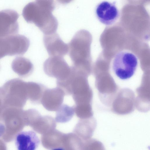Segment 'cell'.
I'll return each instance as SVG.
<instances>
[{
  "mask_svg": "<svg viewBox=\"0 0 150 150\" xmlns=\"http://www.w3.org/2000/svg\"><path fill=\"white\" fill-rule=\"evenodd\" d=\"M73 0H57L58 2L63 4H66L70 3Z\"/></svg>",
  "mask_w": 150,
  "mask_h": 150,
  "instance_id": "cell-20",
  "label": "cell"
},
{
  "mask_svg": "<svg viewBox=\"0 0 150 150\" xmlns=\"http://www.w3.org/2000/svg\"><path fill=\"white\" fill-rule=\"evenodd\" d=\"M56 121L50 115H40L31 125L34 130L42 135L55 129Z\"/></svg>",
  "mask_w": 150,
  "mask_h": 150,
  "instance_id": "cell-15",
  "label": "cell"
},
{
  "mask_svg": "<svg viewBox=\"0 0 150 150\" xmlns=\"http://www.w3.org/2000/svg\"><path fill=\"white\" fill-rule=\"evenodd\" d=\"M89 35L87 31L80 30L76 33L68 45L72 66L82 70L88 52Z\"/></svg>",
  "mask_w": 150,
  "mask_h": 150,
  "instance_id": "cell-2",
  "label": "cell"
},
{
  "mask_svg": "<svg viewBox=\"0 0 150 150\" xmlns=\"http://www.w3.org/2000/svg\"><path fill=\"white\" fill-rule=\"evenodd\" d=\"M64 134L55 129L42 134L41 138L42 145L49 149H63Z\"/></svg>",
  "mask_w": 150,
  "mask_h": 150,
  "instance_id": "cell-13",
  "label": "cell"
},
{
  "mask_svg": "<svg viewBox=\"0 0 150 150\" xmlns=\"http://www.w3.org/2000/svg\"><path fill=\"white\" fill-rule=\"evenodd\" d=\"M15 143L18 150H35L39 145L40 140L35 132L23 131L16 134Z\"/></svg>",
  "mask_w": 150,
  "mask_h": 150,
  "instance_id": "cell-11",
  "label": "cell"
},
{
  "mask_svg": "<svg viewBox=\"0 0 150 150\" xmlns=\"http://www.w3.org/2000/svg\"><path fill=\"white\" fill-rule=\"evenodd\" d=\"M46 88L45 86L41 83L28 82V91L32 96L31 100L33 103L38 104L41 103L43 93Z\"/></svg>",
  "mask_w": 150,
  "mask_h": 150,
  "instance_id": "cell-18",
  "label": "cell"
},
{
  "mask_svg": "<svg viewBox=\"0 0 150 150\" xmlns=\"http://www.w3.org/2000/svg\"><path fill=\"white\" fill-rule=\"evenodd\" d=\"M43 41L45 48L51 57H63L68 52V45L61 39L56 32L44 35Z\"/></svg>",
  "mask_w": 150,
  "mask_h": 150,
  "instance_id": "cell-9",
  "label": "cell"
},
{
  "mask_svg": "<svg viewBox=\"0 0 150 150\" xmlns=\"http://www.w3.org/2000/svg\"><path fill=\"white\" fill-rule=\"evenodd\" d=\"M74 113V106L62 104L56 110L55 120L60 123L68 122L72 119Z\"/></svg>",
  "mask_w": 150,
  "mask_h": 150,
  "instance_id": "cell-17",
  "label": "cell"
},
{
  "mask_svg": "<svg viewBox=\"0 0 150 150\" xmlns=\"http://www.w3.org/2000/svg\"><path fill=\"white\" fill-rule=\"evenodd\" d=\"M65 95L62 90L58 87L47 88L43 93L41 103L47 110L56 111L62 105Z\"/></svg>",
  "mask_w": 150,
  "mask_h": 150,
  "instance_id": "cell-10",
  "label": "cell"
},
{
  "mask_svg": "<svg viewBox=\"0 0 150 150\" xmlns=\"http://www.w3.org/2000/svg\"><path fill=\"white\" fill-rule=\"evenodd\" d=\"M83 142L74 133L65 134L63 149L82 150Z\"/></svg>",
  "mask_w": 150,
  "mask_h": 150,
  "instance_id": "cell-16",
  "label": "cell"
},
{
  "mask_svg": "<svg viewBox=\"0 0 150 150\" xmlns=\"http://www.w3.org/2000/svg\"><path fill=\"white\" fill-rule=\"evenodd\" d=\"M112 110L119 115H125L132 112L135 106V98L131 90L121 91L116 95L112 103Z\"/></svg>",
  "mask_w": 150,
  "mask_h": 150,
  "instance_id": "cell-6",
  "label": "cell"
},
{
  "mask_svg": "<svg viewBox=\"0 0 150 150\" xmlns=\"http://www.w3.org/2000/svg\"><path fill=\"white\" fill-rule=\"evenodd\" d=\"M95 14L98 20L107 25L115 23L120 16L119 10L114 3L106 1H102L97 5Z\"/></svg>",
  "mask_w": 150,
  "mask_h": 150,
  "instance_id": "cell-8",
  "label": "cell"
},
{
  "mask_svg": "<svg viewBox=\"0 0 150 150\" xmlns=\"http://www.w3.org/2000/svg\"><path fill=\"white\" fill-rule=\"evenodd\" d=\"M43 69L47 76L56 78L57 80H62L65 79L69 76L71 67L63 57L52 56L45 61Z\"/></svg>",
  "mask_w": 150,
  "mask_h": 150,
  "instance_id": "cell-5",
  "label": "cell"
},
{
  "mask_svg": "<svg viewBox=\"0 0 150 150\" xmlns=\"http://www.w3.org/2000/svg\"><path fill=\"white\" fill-rule=\"evenodd\" d=\"M96 125V121L92 117L81 119L76 125L74 129V133L83 142L91 139Z\"/></svg>",
  "mask_w": 150,
  "mask_h": 150,
  "instance_id": "cell-12",
  "label": "cell"
},
{
  "mask_svg": "<svg viewBox=\"0 0 150 150\" xmlns=\"http://www.w3.org/2000/svg\"><path fill=\"white\" fill-rule=\"evenodd\" d=\"M138 64V58L134 54L128 51H121L117 53L113 59L112 69L119 78L127 80L134 74Z\"/></svg>",
  "mask_w": 150,
  "mask_h": 150,
  "instance_id": "cell-3",
  "label": "cell"
},
{
  "mask_svg": "<svg viewBox=\"0 0 150 150\" xmlns=\"http://www.w3.org/2000/svg\"><path fill=\"white\" fill-rule=\"evenodd\" d=\"M18 13L15 11L6 9L0 11V37L17 34L19 26Z\"/></svg>",
  "mask_w": 150,
  "mask_h": 150,
  "instance_id": "cell-7",
  "label": "cell"
},
{
  "mask_svg": "<svg viewBox=\"0 0 150 150\" xmlns=\"http://www.w3.org/2000/svg\"><path fill=\"white\" fill-rule=\"evenodd\" d=\"M11 67L13 71L19 76L26 77L33 72V64L28 59L22 57H16L12 61Z\"/></svg>",
  "mask_w": 150,
  "mask_h": 150,
  "instance_id": "cell-14",
  "label": "cell"
},
{
  "mask_svg": "<svg viewBox=\"0 0 150 150\" xmlns=\"http://www.w3.org/2000/svg\"><path fill=\"white\" fill-rule=\"evenodd\" d=\"M35 2L40 6L48 9L52 11L55 9L54 0H35Z\"/></svg>",
  "mask_w": 150,
  "mask_h": 150,
  "instance_id": "cell-19",
  "label": "cell"
},
{
  "mask_svg": "<svg viewBox=\"0 0 150 150\" xmlns=\"http://www.w3.org/2000/svg\"><path fill=\"white\" fill-rule=\"evenodd\" d=\"M30 44L29 39L22 35L16 34L0 37V59L6 56L23 54Z\"/></svg>",
  "mask_w": 150,
  "mask_h": 150,
  "instance_id": "cell-4",
  "label": "cell"
},
{
  "mask_svg": "<svg viewBox=\"0 0 150 150\" xmlns=\"http://www.w3.org/2000/svg\"><path fill=\"white\" fill-rule=\"evenodd\" d=\"M52 12L35 1L25 6L22 15L27 22L34 23L44 35H47L56 33L58 26V21Z\"/></svg>",
  "mask_w": 150,
  "mask_h": 150,
  "instance_id": "cell-1",
  "label": "cell"
}]
</instances>
